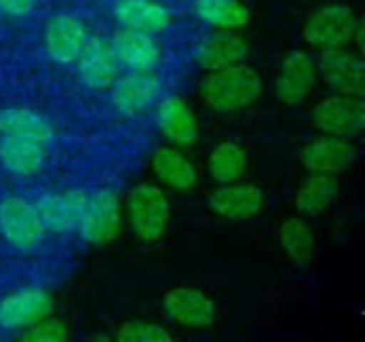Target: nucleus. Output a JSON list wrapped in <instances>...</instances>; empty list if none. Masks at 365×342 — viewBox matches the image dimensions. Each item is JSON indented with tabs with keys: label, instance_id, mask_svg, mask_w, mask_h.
Wrapping results in <instances>:
<instances>
[{
	"label": "nucleus",
	"instance_id": "39448f33",
	"mask_svg": "<svg viewBox=\"0 0 365 342\" xmlns=\"http://www.w3.org/2000/svg\"><path fill=\"white\" fill-rule=\"evenodd\" d=\"M312 122L325 135L353 137L365 126V105L361 96L336 94L321 99L312 109Z\"/></svg>",
	"mask_w": 365,
	"mask_h": 342
},
{
	"label": "nucleus",
	"instance_id": "393cba45",
	"mask_svg": "<svg viewBox=\"0 0 365 342\" xmlns=\"http://www.w3.org/2000/svg\"><path fill=\"white\" fill-rule=\"evenodd\" d=\"M280 246L297 266H308L317 255V238L312 227L297 216H291L280 227Z\"/></svg>",
	"mask_w": 365,
	"mask_h": 342
},
{
	"label": "nucleus",
	"instance_id": "a878e982",
	"mask_svg": "<svg viewBox=\"0 0 365 342\" xmlns=\"http://www.w3.org/2000/svg\"><path fill=\"white\" fill-rule=\"evenodd\" d=\"M210 167V176L218 182V184H231L237 182L246 169H248V156L246 150L233 141H222L218 144L207 161Z\"/></svg>",
	"mask_w": 365,
	"mask_h": 342
},
{
	"label": "nucleus",
	"instance_id": "20e7f679",
	"mask_svg": "<svg viewBox=\"0 0 365 342\" xmlns=\"http://www.w3.org/2000/svg\"><path fill=\"white\" fill-rule=\"evenodd\" d=\"M0 233L17 251H30L41 244L45 225L36 206L24 197H6L0 201Z\"/></svg>",
	"mask_w": 365,
	"mask_h": 342
},
{
	"label": "nucleus",
	"instance_id": "0eeeda50",
	"mask_svg": "<svg viewBox=\"0 0 365 342\" xmlns=\"http://www.w3.org/2000/svg\"><path fill=\"white\" fill-rule=\"evenodd\" d=\"M163 90V81L152 73V69H130V73L115 77L111 84L113 107L124 116H135L150 107Z\"/></svg>",
	"mask_w": 365,
	"mask_h": 342
},
{
	"label": "nucleus",
	"instance_id": "a211bd4d",
	"mask_svg": "<svg viewBox=\"0 0 365 342\" xmlns=\"http://www.w3.org/2000/svg\"><path fill=\"white\" fill-rule=\"evenodd\" d=\"M158 129L175 146H190L199 139V124L192 109L175 96L158 105Z\"/></svg>",
	"mask_w": 365,
	"mask_h": 342
},
{
	"label": "nucleus",
	"instance_id": "2eb2a0df",
	"mask_svg": "<svg viewBox=\"0 0 365 342\" xmlns=\"http://www.w3.org/2000/svg\"><path fill=\"white\" fill-rule=\"evenodd\" d=\"M210 210L229 221H248L263 210V193L255 184H220L207 199Z\"/></svg>",
	"mask_w": 365,
	"mask_h": 342
},
{
	"label": "nucleus",
	"instance_id": "f257e3e1",
	"mask_svg": "<svg viewBox=\"0 0 365 342\" xmlns=\"http://www.w3.org/2000/svg\"><path fill=\"white\" fill-rule=\"evenodd\" d=\"M261 77L255 69L237 62L210 71L201 81V99L220 114H233L250 107L261 94Z\"/></svg>",
	"mask_w": 365,
	"mask_h": 342
},
{
	"label": "nucleus",
	"instance_id": "c756f323",
	"mask_svg": "<svg viewBox=\"0 0 365 342\" xmlns=\"http://www.w3.org/2000/svg\"><path fill=\"white\" fill-rule=\"evenodd\" d=\"M36 0H0V13L11 17H28Z\"/></svg>",
	"mask_w": 365,
	"mask_h": 342
},
{
	"label": "nucleus",
	"instance_id": "412c9836",
	"mask_svg": "<svg viewBox=\"0 0 365 342\" xmlns=\"http://www.w3.org/2000/svg\"><path fill=\"white\" fill-rule=\"evenodd\" d=\"M0 163L6 171L15 176H32L45 163V146L24 139V137L2 135L0 137Z\"/></svg>",
	"mask_w": 365,
	"mask_h": 342
},
{
	"label": "nucleus",
	"instance_id": "f03ea898",
	"mask_svg": "<svg viewBox=\"0 0 365 342\" xmlns=\"http://www.w3.org/2000/svg\"><path fill=\"white\" fill-rule=\"evenodd\" d=\"M304 39L317 49H338L353 43L361 45V21L353 9L344 4H329L319 9L304 26Z\"/></svg>",
	"mask_w": 365,
	"mask_h": 342
},
{
	"label": "nucleus",
	"instance_id": "bb28decb",
	"mask_svg": "<svg viewBox=\"0 0 365 342\" xmlns=\"http://www.w3.org/2000/svg\"><path fill=\"white\" fill-rule=\"evenodd\" d=\"M195 13L205 24L225 30L242 28L248 24V11L237 0H195Z\"/></svg>",
	"mask_w": 365,
	"mask_h": 342
},
{
	"label": "nucleus",
	"instance_id": "c85d7f7f",
	"mask_svg": "<svg viewBox=\"0 0 365 342\" xmlns=\"http://www.w3.org/2000/svg\"><path fill=\"white\" fill-rule=\"evenodd\" d=\"M21 338L30 342H66L71 338L68 328L60 319H51L49 315L21 330Z\"/></svg>",
	"mask_w": 365,
	"mask_h": 342
},
{
	"label": "nucleus",
	"instance_id": "b1692460",
	"mask_svg": "<svg viewBox=\"0 0 365 342\" xmlns=\"http://www.w3.org/2000/svg\"><path fill=\"white\" fill-rule=\"evenodd\" d=\"M338 191L340 186H338L336 176L310 171V176L302 182L297 191V197H295L297 210L308 216H319L334 203V199L338 197Z\"/></svg>",
	"mask_w": 365,
	"mask_h": 342
},
{
	"label": "nucleus",
	"instance_id": "423d86ee",
	"mask_svg": "<svg viewBox=\"0 0 365 342\" xmlns=\"http://www.w3.org/2000/svg\"><path fill=\"white\" fill-rule=\"evenodd\" d=\"M77 229L90 244H107L115 240L122 231V210L118 195L109 188H103L88 197Z\"/></svg>",
	"mask_w": 365,
	"mask_h": 342
},
{
	"label": "nucleus",
	"instance_id": "ddd939ff",
	"mask_svg": "<svg viewBox=\"0 0 365 342\" xmlns=\"http://www.w3.org/2000/svg\"><path fill=\"white\" fill-rule=\"evenodd\" d=\"M314 81H317V64L312 56L306 51H291L280 64V73L274 84L276 96L284 105H297L310 94Z\"/></svg>",
	"mask_w": 365,
	"mask_h": 342
},
{
	"label": "nucleus",
	"instance_id": "6e6552de",
	"mask_svg": "<svg viewBox=\"0 0 365 342\" xmlns=\"http://www.w3.org/2000/svg\"><path fill=\"white\" fill-rule=\"evenodd\" d=\"M364 60L359 54L349 51L346 47L323 49L317 71L327 86L338 90V94L364 96Z\"/></svg>",
	"mask_w": 365,
	"mask_h": 342
},
{
	"label": "nucleus",
	"instance_id": "7ed1b4c3",
	"mask_svg": "<svg viewBox=\"0 0 365 342\" xmlns=\"http://www.w3.org/2000/svg\"><path fill=\"white\" fill-rule=\"evenodd\" d=\"M171 208L167 195L154 184H139L128 195V223L143 242L160 240L167 231Z\"/></svg>",
	"mask_w": 365,
	"mask_h": 342
},
{
	"label": "nucleus",
	"instance_id": "9b49d317",
	"mask_svg": "<svg viewBox=\"0 0 365 342\" xmlns=\"http://www.w3.org/2000/svg\"><path fill=\"white\" fill-rule=\"evenodd\" d=\"M51 313V296L41 287H26L0 302V328L26 330Z\"/></svg>",
	"mask_w": 365,
	"mask_h": 342
},
{
	"label": "nucleus",
	"instance_id": "cd10ccee",
	"mask_svg": "<svg viewBox=\"0 0 365 342\" xmlns=\"http://www.w3.org/2000/svg\"><path fill=\"white\" fill-rule=\"evenodd\" d=\"M115 338L120 342H171L173 336L150 321H126L120 326Z\"/></svg>",
	"mask_w": 365,
	"mask_h": 342
},
{
	"label": "nucleus",
	"instance_id": "4468645a",
	"mask_svg": "<svg viewBox=\"0 0 365 342\" xmlns=\"http://www.w3.org/2000/svg\"><path fill=\"white\" fill-rule=\"evenodd\" d=\"M86 41L88 32L75 15H53L45 28V49L58 64H73L79 58Z\"/></svg>",
	"mask_w": 365,
	"mask_h": 342
},
{
	"label": "nucleus",
	"instance_id": "6ab92c4d",
	"mask_svg": "<svg viewBox=\"0 0 365 342\" xmlns=\"http://www.w3.org/2000/svg\"><path fill=\"white\" fill-rule=\"evenodd\" d=\"M113 15L122 28L141 30L148 34L160 32L169 26V11L154 0H115Z\"/></svg>",
	"mask_w": 365,
	"mask_h": 342
},
{
	"label": "nucleus",
	"instance_id": "5701e85b",
	"mask_svg": "<svg viewBox=\"0 0 365 342\" xmlns=\"http://www.w3.org/2000/svg\"><path fill=\"white\" fill-rule=\"evenodd\" d=\"M152 171L165 186L175 191H188L197 182L192 163L175 148H158L152 154Z\"/></svg>",
	"mask_w": 365,
	"mask_h": 342
},
{
	"label": "nucleus",
	"instance_id": "f3484780",
	"mask_svg": "<svg viewBox=\"0 0 365 342\" xmlns=\"http://www.w3.org/2000/svg\"><path fill=\"white\" fill-rule=\"evenodd\" d=\"M111 49L120 64L128 69H154L160 60V47L152 34L120 28L111 39Z\"/></svg>",
	"mask_w": 365,
	"mask_h": 342
},
{
	"label": "nucleus",
	"instance_id": "dca6fc26",
	"mask_svg": "<svg viewBox=\"0 0 365 342\" xmlns=\"http://www.w3.org/2000/svg\"><path fill=\"white\" fill-rule=\"evenodd\" d=\"M88 195L83 191H64V193H45L38 197L36 212L45 225V229L56 233L73 231L81 218V212L86 208Z\"/></svg>",
	"mask_w": 365,
	"mask_h": 342
},
{
	"label": "nucleus",
	"instance_id": "aec40b11",
	"mask_svg": "<svg viewBox=\"0 0 365 342\" xmlns=\"http://www.w3.org/2000/svg\"><path fill=\"white\" fill-rule=\"evenodd\" d=\"M246 54H248V43L240 34L222 30V32L207 36L199 45L197 62L207 71H216V69L242 62L246 58Z\"/></svg>",
	"mask_w": 365,
	"mask_h": 342
},
{
	"label": "nucleus",
	"instance_id": "9d476101",
	"mask_svg": "<svg viewBox=\"0 0 365 342\" xmlns=\"http://www.w3.org/2000/svg\"><path fill=\"white\" fill-rule=\"evenodd\" d=\"M169 319L188 330L210 328L216 319V304L195 287H175L163 300Z\"/></svg>",
	"mask_w": 365,
	"mask_h": 342
},
{
	"label": "nucleus",
	"instance_id": "4be33fe9",
	"mask_svg": "<svg viewBox=\"0 0 365 342\" xmlns=\"http://www.w3.org/2000/svg\"><path fill=\"white\" fill-rule=\"evenodd\" d=\"M0 135L24 137L47 146L53 139V126L41 114L26 107H6L0 111Z\"/></svg>",
	"mask_w": 365,
	"mask_h": 342
},
{
	"label": "nucleus",
	"instance_id": "f8f14e48",
	"mask_svg": "<svg viewBox=\"0 0 365 342\" xmlns=\"http://www.w3.org/2000/svg\"><path fill=\"white\" fill-rule=\"evenodd\" d=\"M75 62L79 79L92 90L109 88L120 73V62L111 49V43L101 36L88 39Z\"/></svg>",
	"mask_w": 365,
	"mask_h": 342
},
{
	"label": "nucleus",
	"instance_id": "1a4fd4ad",
	"mask_svg": "<svg viewBox=\"0 0 365 342\" xmlns=\"http://www.w3.org/2000/svg\"><path fill=\"white\" fill-rule=\"evenodd\" d=\"M299 161L308 171L336 176L357 161V146L349 137L325 135L306 144L299 152Z\"/></svg>",
	"mask_w": 365,
	"mask_h": 342
}]
</instances>
